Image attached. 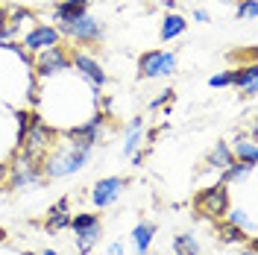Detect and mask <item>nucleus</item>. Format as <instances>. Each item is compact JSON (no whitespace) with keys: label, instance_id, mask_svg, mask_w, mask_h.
Listing matches in <instances>:
<instances>
[{"label":"nucleus","instance_id":"1","mask_svg":"<svg viewBox=\"0 0 258 255\" xmlns=\"http://www.w3.org/2000/svg\"><path fill=\"white\" fill-rule=\"evenodd\" d=\"M91 153H94V150H77V147L68 144V150H59V153H53V156L44 159L41 176H47V179H62V176L77 173V170H82V167L88 164Z\"/></svg>","mask_w":258,"mask_h":255},{"label":"nucleus","instance_id":"2","mask_svg":"<svg viewBox=\"0 0 258 255\" xmlns=\"http://www.w3.org/2000/svg\"><path fill=\"white\" fill-rule=\"evenodd\" d=\"M138 71L144 80H159V77H170L176 71V53L173 50H150L138 59Z\"/></svg>","mask_w":258,"mask_h":255},{"label":"nucleus","instance_id":"3","mask_svg":"<svg viewBox=\"0 0 258 255\" xmlns=\"http://www.w3.org/2000/svg\"><path fill=\"white\" fill-rule=\"evenodd\" d=\"M24 156H30V159H44V153L50 150V144H53V129H47L44 123H38L35 117H32L30 123L24 126Z\"/></svg>","mask_w":258,"mask_h":255},{"label":"nucleus","instance_id":"4","mask_svg":"<svg viewBox=\"0 0 258 255\" xmlns=\"http://www.w3.org/2000/svg\"><path fill=\"white\" fill-rule=\"evenodd\" d=\"M59 32L77 38V41H100V38H103V24H100L97 18H91L88 12H82V15H77V18L59 21Z\"/></svg>","mask_w":258,"mask_h":255},{"label":"nucleus","instance_id":"5","mask_svg":"<svg viewBox=\"0 0 258 255\" xmlns=\"http://www.w3.org/2000/svg\"><path fill=\"white\" fill-rule=\"evenodd\" d=\"M197 211L206 214V217H211V220L223 217L226 211H229V194H226L223 182H217V185L206 188V191L197 197Z\"/></svg>","mask_w":258,"mask_h":255},{"label":"nucleus","instance_id":"6","mask_svg":"<svg viewBox=\"0 0 258 255\" xmlns=\"http://www.w3.org/2000/svg\"><path fill=\"white\" fill-rule=\"evenodd\" d=\"M44 176H41V164H35V159H30V156H18L15 161H12V188L15 191H24V188H32V185H38Z\"/></svg>","mask_w":258,"mask_h":255},{"label":"nucleus","instance_id":"7","mask_svg":"<svg viewBox=\"0 0 258 255\" xmlns=\"http://www.w3.org/2000/svg\"><path fill=\"white\" fill-rule=\"evenodd\" d=\"M68 65H71L68 53L56 44V47H47L41 56H38L35 68H38V74H41V77H53V74H62V71H68Z\"/></svg>","mask_w":258,"mask_h":255},{"label":"nucleus","instance_id":"8","mask_svg":"<svg viewBox=\"0 0 258 255\" xmlns=\"http://www.w3.org/2000/svg\"><path fill=\"white\" fill-rule=\"evenodd\" d=\"M123 179L120 176H109V179H100L94 185V191H91V200H94V206L97 208H106V206H112L114 200L120 197V191H123Z\"/></svg>","mask_w":258,"mask_h":255},{"label":"nucleus","instance_id":"9","mask_svg":"<svg viewBox=\"0 0 258 255\" xmlns=\"http://www.w3.org/2000/svg\"><path fill=\"white\" fill-rule=\"evenodd\" d=\"M74 68H77V71H80V74L91 82L94 88H103V85H106V71H103L100 62L91 59L88 53H74Z\"/></svg>","mask_w":258,"mask_h":255},{"label":"nucleus","instance_id":"10","mask_svg":"<svg viewBox=\"0 0 258 255\" xmlns=\"http://www.w3.org/2000/svg\"><path fill=\"white\" fill-rule=\"evenodd\" d=\"M62 38V32L56 27H35L32 32H27L24 38V47L27 50H47V47H56Z\"/></svg>","mask_w":258,"mask_h":255},{"label":"nucleus","instance_id":"11","mask_svg":"<svg viewBox=\"0 0 258 255\" xmlns=\"http://www.w3.org/2000/svg\"><path fill=\"white\" fill-rule=\"evenodd\" d=\"M232 85L243 88L246 97H255L258 91V65H246L241 71H232Z\"/></svg>","mask_w":258,"mask_h":255},{"label":"nucleus","instance_id":"12","mask_svg":"<svg viewBox=\"0 0 258 255\" xmlns=\"http://www.w3.org/2000/svg\"><path fill=\"white\" fill-rule=\"evenodd\" d=\"M232 156H238V161H246V164H258V144L255 138L249 135V138H238L235 141V150H232Z\"/></svg>","mask_w":258,"mask_h":255},{"label":"nucleus","instance_id":"13","mask_svg":"<svg viewBox=\"0 0 258 255\" xmlns=\"http://www.w3.org/2000/svg\"><path fill=\"white\" fill-rule=\"evenodd\" d=\"M153 235H156V226H153V223H138V226H135V232H132L135 255H147L150 243H153Z\"/></svg>","mask_w":258,"mask_h":255},{"label":"nucleus","instance_id":"14","mask_svg":"<svg viewBox=\"0 0 258 255\" xmlns=\"http://www.w3.org/2000/svg\"><path fill=\"white\" fill-rule=\"evenodd\" d=\"M100 232H103V229H100V220L91 223V226H85V229H80V232H77V249H80V252H91L97 246V240H100Z\"/></svg>","mask_w":258,"mask_h":255},{"label":"nucleus","instance_id":"15","mask_svg":"<svg viewBox=\"0 0 258 255\" xmlns=\"http://www.w3.org/2000/svg\"><path fill=\"white\" fill-rule=\"evenodd\" d=\"M88 9V0H64V3H59L56 6V21H68V18H77V15H82Z\"/></svg>","mask_w":258,"mask_h":255},{"label":"nucleus","instance_id":"16","mask_svg":"<svg viewBox=\"0 0 258 255\" xmlns=\"http://www.w3.org/2000/svg\"><path fill=\"white\" fill-rule=\"evenodd\" d=\"M235 161V156H232V150L226 147V144H217L214 150L209 153V159H206V164L209 167H217V170H223V167H229Z\"/></svg>","mask_w":258,"mask_h":255},{"label":"nucleus","instance_id":"17","mask_svg":"<svg viewBox=\"0 0 258 255\" xmlns=\"http://www.w3.org/2000/svg\"><path fill=\"white\" fill-rule=\"evenodd\" d=\"M141 126H144V120L141 117H135L126 129V141H123V153L132 156V153H138V147H141Z\"/></svg>","mask_w":258,"mask_h":255},{"label":"nucleus","instance_id":"18","mask_svg":"<svg viewBox=\"0 0 258 255\" xmlns=\"http://www.w3.org/2000/svg\"><path fill=\"white\" fill-rule=\"evenodd\" d=\"M185 30H188V24H185V18H182V15H167V18H164V24H161V38H164V41H170V38L182 35Z\"/></svg>","mask_w":258,"mask_h":255},{"label":"nucleus","instance_id":"19","mask_svg":"<svg viewBox=\"0 0 258 255\" xmlns=\"http://www.w3.org/2000/svg\"><path fill=\"white\" fill-rule=\"evenodd\" d=\"M173 249H176V255H200V243L191 232H182L173 238Z\"/></svg>","mask_w":258,"mask_h":255},{"label":"nucleus","instance_id":"20","mask_svg":"<svg viewBox=\"0 0 258 255\" xmlns=\"http://www.w3.org/2000/svg\"><path fill=\"white\" fill-rule=\"evenodd\" d=\"M252 170V164H246V161H232L229 167H223V176H220V182H235V179H241L243 173H249Z\"/></svg>","mask_w":258,"mask_h":255},{"label":"nucleus","instance_id":"21","mask_svg":"<svg viewBox=\"0 0 258 255\" xmlns=\"http://www.w3.org/2000/svg\"><path fill=\"white\" fill-rule=\"evenodd\" d=\"M229 214V223L238 226V229H246L249 232V238H252V232H255V223H252V217H246L243 211H226Z\"/></svg>","mask_w":258,"mask_h":255},{"label":"nucleus","instance_id":"22","mask_svg":"<svg viewBox=\"0 0 258 255\" xmlns=\"http://www.w3.org/2000/svg\"><path fill=\"white\" fill-rule=\"evenodd\" d=\"M249 238V235H243V229H238V226H223V229H220V240H223V243H243V240Z\"/></svg>","mask_w":258,"mask_h":255},{"label":"nucleus","instance_id":"23","mask_svg":"<svg viewBox=\"0 0 258 255\" xmlns=\"http://www.w3.org/2000/svg\"><path fill=\"white\" fill-rule=\"evenodd\" d=\"M97 220H100L97 214H77V217H71V229H74V232H80V229L97 223Z\"/></svg>","mask_w":258,"mask_h":255},{"label":"nucleus","instance_id":"24","mask_svg":"<svg viewBox=\"0 0 258 255\" xmlns=\"http://www.w3.org/2000/svg\"><path fill=\"white\" fill-rule=\"evenodd\" d=\"M258 15V0H243L241 6H238V18H249V21H255Z\"/></svg>","mask_w":258,"mask_h":255},{"label":"nucleus","instance_id":"25","mask_svg":"<svg viewBox=\"0 0 258 255\" xmlns=\"http://www.w3.org/2000/svg\"><path fill=\"white\" fill-rule=\"evenodd\" d=\"M209 85L211 88H229L232 85V71H223V74H214L209 80Z\"/></svg>","mask_w":258,"mask_h":255},{"label":"nucleus","instance_id":"26","mask_svg":"<svg viewBox=\"0 0 258 255\" xmlns=\"http://www.w3.org/2000/svg\"><path fill=\"white\" fill-rule=\"evenodd\" d=\"M71 226V214H59V217H47V229L50 232H59V229H68Z\"/></svg>","mask_w":258,"mask_h":255},{"label":"nucleus","instance_id":"27","mask_svg":"<svg viewBox=\"0 0 258 255\" xmlns=\"http://www.w3.org/2000/svg\"><path fill=\"white\" fill-rule=\"evenodd\" d=\"M59 214H68V197H62L56 206H50V217H59Z\"/></svg>","mask_w":258,"mask_h":255},{"label":"nucleus","instance_id":"28","mask_svg":"<svg viewBox=\"0 0 258 255\" xmlns=\"http://www.w3.org/2000/svg\"><path fill=\"white\" fill-rule=\"evenodd\" d=\"M109 255H123V243H112L109 246Z\"/></svg>","mask_w":258,"mask_h":255},{"label":"nucleus","instance_id":"29","mask_svg":"<svg viewBox=\"0 0 258 255\" xmlns=\"http://www.w3.org/2000/svg\"><path fill=\"white\" fill-rule=\"evenodd\" d=\"M194 18H197V21H203V24H206V21H209V12H206V9H197V12H194Z\"/></svg>","mask_w":258,"mask_h":255},{"label":"nucleus","instance_id":"30","mask_svg":"<svg viewBox=\"0 0 258 255\" xmlns=\"http://www.w3.org/2000/svg\"><path fill=\"white\" fill-rule=\"evenodd\" d=\"M24 255H56V249H44V252H24Z\"/></svg>","mask_w":258,"mask_h":255},{"label":"nucleus","instance_id":"31","mask_svg":"<svg viewBox=\"0 0 258 255\" xmlns=\"http://www.w3.org/2000/svg\"><path fill=\"white\" fill-rule=\"evenodd\" d=\"M3 173H6V164H0V176H3Z\"/></svg>","mask_w":258,"mask_h":255}]
</instances>
